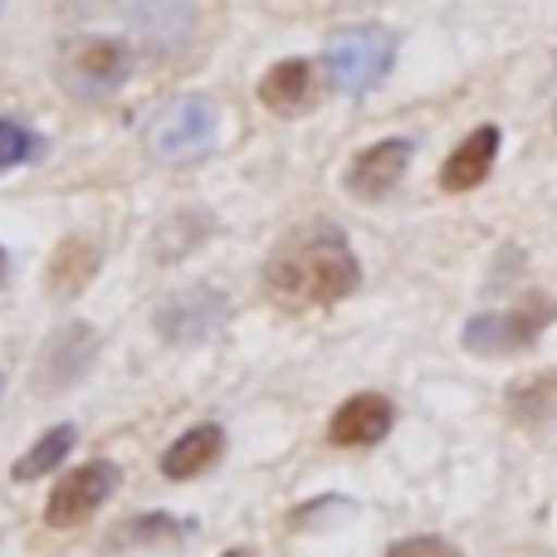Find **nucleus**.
Instances as JSON below:
<instances>
[{"instance_id": "12", "label": "nucleus", "mask_w": 557, "mask_h": 557, "mask_svg": "<svg viewBox=\"0 0 557 557\" xmlns=\"http://www.w3.org/2000/svg\"><path fill=\"white\" fill-rule=\"evenodd\" d=\"M494 157H499V127H474L441 166V186L445 191H474L484 176L494 172Z\"/></svg>"}, {"instance_id": "10", "label": "nucleus", "mask_w": 557, "mask_h": 557, "mask_svg": "<svg viewBox=\"0 0 557 557\" xmlns=\"http://www.w3.org/2000/svg\"><path fill=\"white\" fill-rule=\"evenodd\" d=\"M406 166H411V143H406V137L372 143L352 157V166H347V191L362 196V201H376V196H386L396 182H401Z\"/></svg>"}, {"instance_id": "7", "label": "nucleus", "mask_w": 557, "mask_h": 557, "mask_svg": "<svg viewBox=\"0 0 557 557\" xmlns=\"http://www.w3.org/2000/svg\"><path fill=\"white\" fill-rule=\"evenodd\" d=\"M225 318V298L215 294V288L196 284L186 288V294H172L162 298V308H157V333L166 337V343H206V337L221 327Z\"/></svg>"}, {"instance_id": "6", "label": "nucleus", "mask_w": 557, "mask_h": 557, "mask_svg": "<svg viewBox=\"0 0 557 557\" xmlns=\"http://www.w3.org/2000/svg\"><path fill=\"white\" fill-rule=\"evenodd\" d=\"M117 484H123V470H117L113 460L78 465V470H69L64 480H59V490L49 494L45 523L49 529H78V523H88L108 499H113Z\"/></svg>"}, {"instance_id": "4", "label": "nucleus", "mask_w": 557, "mask_h": 557, "mask_svg": "<svg viewBox=\"0 0 557 557\" xmlns=\"http://www.w3.org/2000/svg\"><path fill=\"white\" fill-rule=\"evenodd\" d=\"M557 323V298H523L519 308H504V313H480L465 323V347L480 357H509L523 352L543 337V327Z\"/></svg>"}, {"instance_id": "2", "label": "nucleus", "mask_w": 557, "mask_h": 557, "mask_svg": "<svg viewBox=\"0 0 557 557\" xmlns=\"http://www.w3.org/2000/svg\"><path fill=\"white\" fill-rule=\"evenodd\" d=\"M215 133H221V108L206 94H182L166 98L152 117H147V152L157 162H196L215 147Z\"/></svg>"}, {"instance_id": "5", "label": "nucleus", "mask_w": 557, "mask_h": 557, "mask_svg": "<svg viewBox=\"0 0 557 557\" xmlns=\"http://www.w3.org/2000/svg\"><path fill=\"white\" fill-rule=\"evenodd\" d=\"M127 45L108 35H84L69 39L64 54H59V84L69 88L74 98H108L127 84Z\"/></svg>"}, {"instance_id": "18", "label": "nucleus", "mask_w": 557, "mask_h": 557, "mask_svg": "<svg viewBox=\"0 0 557 557\" xmlns=\"http://www.w3.org/2000/svg\"><path fill=\"white\" fill-rule=\"evenodd\" d=\"M29 157H35V137H29L20 123L0 117V172H10V166L29 162Z\"/></svg>"}, {"instance_id": "17", "label": "nucleus", "mask_w": 557, "mask_h": 557, "mask_svg": "<svg viewBox=\"0 0 557 557\" xmlns=\"http://www.w3.org/2000/svg\"><path fill=\"white\" fill-rule=\"evenodd\" d=\"M191 533V523L172 519V513H147V519H133L117 529V543H176Z\"/></svg>"}, {"instance_id": "22", "label": "nucleus", "mask_w": 557, "mask_h": 557, "mask_svg": "<svg viewBox=\"0 0 557 557\" xmlns=\"http://www.w3.org/2000/svg\"><path fill=\"white\" fill-rule=\"evenodd\" d=\"M231 557H245V553H231Z\"/></svg>"}, {"instance_id": "11", "label": "nucleus", "mask_w": 557, "mask_h": 557, "mask_svg": "<svg viewBox=\"0 0 557 557\" xmlns=\"http://www.w3.org/2000/svg\"><path fill=\"white\" fill-rule=\"evenodd\" d=\"M98 357V333L88 323H69L59 327L54 337H49L45 347V362H39V386L45 392H64V386H74L78 376L94 367Z\"/></svg>"}, {"instance_id": "8", "label": "nucleus", "mask_w": 557, "mask_h": 557, "mask_svg": "<svg viewBox=\"0 0 557 557\" xmlns=\"http://www.w3.org/2000/svg\"><path fill=\"white\" fill-rule=\"evenodd\" d=\"M392 421H396V406L386 401V396H376V392L347 396L333 411V421H327V441H333L337 450H367V445L386 441Z\"/></svg>"}, {"instance_id": "16", "label": "nucleus", "mask_w": 557, "mask_h": 557, "mask_svg": "<svg viewBox=\"0 0 557 557\" xmlns=\"http://www.w3.org/2000/svg\"><path fill=\"white\" fill-rule=\"evenodd\" d=\"M74 445H78V431H74V425H54V431H45L25 455H20L10 474H15L20 484H25V480H39V474H49L54 465H64Z\"/></svg>"}, {"instance_id": "21", "label": "nucleus", "mask_w": 557, "mask_h": 557, "mask_svg": "<svg viewBox=\"0 0 557 557\" xmlns=\"http://www.w3.org/2000/svg\"><path fill=\"white\" fill-rule=\"evenodd\" d=\"M553 123H557V108H553Z\"/></svg>"}, {"instance_id": "1", "label": "nucleus", "mask_w": 557, "mask_h": 557, "mask_svg": "<svg viewBox=\"0 0 557 557\" xmlns=\"http://www.w3.org/2000/svg\"><path fill=\"white\" fill-rule=\"evenodd\" d=\"M357 284H362V264H357L347 235L327 221H308L288 231L264 260V294L278 308L343 304Z\"/></svg>"}, {"instance_id": "19", "label": "nucleus", "mask_w": 557, "mask_h": 557, "mask_svg": "<svg viewBox=\"0 0 557 557\" xmlns=\"http://www.w3.org/2000/svg\"><path fill=\"white\" fill-rule=\"evenodd\" d=\"M386 557H465V553L445 539H401V543H392Z\"/></svg>"}, {"instance_id": "14", "label": "nucleus", "mask_w": 557, "mask_h": 557, "mask_svg": "<svg viewBox=\"0 0 557 557\" xmlns=\"http://www.w3.org/2000/svg\"><path fill=\"white\" fill-rule=\"evenodd\" d=\"M98 264H103V250H98L88 235H69V240L54 250V260H49V274H45L49 294H54V298L84 294V288L94 284Z\"/></svg>"}, {"instance_id": "20", "label": "nucleus", "mask_w": 557, "mask_h": 557, "mask_svg": "<svg viewBox=\"0 0 557 557\" xmlns=\"http://www.w3.org/2000/svg\"><path fill=\"white\" fill-rule=\"evenodd\" d=\"M5 278H10V255L0 250V288H5Z\"/></svg>"}, {"instance_id": "3", "label": "nucleus", "mask_w": 557, "mask_h": 557, "mask_svg": "<svg viewBox=\"0 0 557 557\" xmlns=\"http://www.w3.org/2000/svg\"><path fill=\"white\" fill-rule=\"evenodd\" d=\"M392 59H396V39L386 35V29L352 25V29H337V35L327 39L323 64H327V74H333V84L357 98V94L382 84Z\"/></svg>"}, {"instance_id": "13", "label": "nucleus", "mask_w": 557, "mask_h": 557, "mask_svg": "<svg viewBox=\"0 0 557 557\" xmlns=\"http://www.w3.org/2000/svg\"><path fill=\"white\" fill-rule=\"evenodd\" d=\"M225 450V431L221 425H191L186 435H176L172 445H166L162 455V474L166 480H196V474H206L215 460H221Z\"/></svg>"}, {"instance_id": "9", "label": "nucleus", "mask_w": 557, "mask_h": 557, "mask_svg": "<svg viewBox=\"0 0 557 557\" xmlns=\"http://www.w3.org/2000/svg\"><path fill=\"white\" fill-rule=\"evenodd\" d=\"M318 98H323V74L313 59H278L260 78V103L278 117L308 113V108H318Z\"/></svg>"}, {"instance_id": "15", "label": "nucleus", "mask_w": 557, "mask_h": 557, "mask_svg": "<svg viewBox=\"0 0 557 557\" xmlns=\"http://www.w3.org/2000/svg\"><path fill=\"white\" fill-rule=\"evenodd\" d=\"M509 416L529 431H548L557 425V372H539L509 392Z\"/></svg>"}]
</instances>
